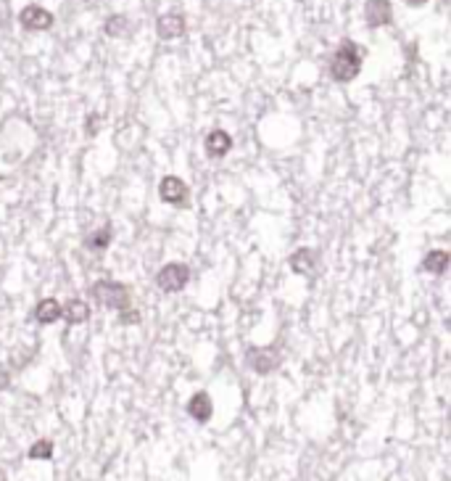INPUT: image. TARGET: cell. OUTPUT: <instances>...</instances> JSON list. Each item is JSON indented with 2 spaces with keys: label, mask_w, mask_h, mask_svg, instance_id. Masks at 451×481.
<instances>
[{
  "label": "cell",
  "mask_w": 451,
  "mask_h": 481,
  "mask_svg": "<svg viewBox=\"0 0 451 481\" xmlns=\"http://www.w3.org/2000/svg\"><path fill=\"white\" fill-rule=\"evenodd\" d=\"M449 262H451L449 251H441V249H438V251H430V254L425 257L422 267L433 275H443L446 270H449Z\"/></svg>",
  "instance_id": "13"
},
{
  "label": "cell",
  "mask_w": 451,
  "mask_h": 481,
  "mask_svg": "<svg viewBox=\"0 0 451 481\" xmlns=\"http://www.w3.org/2000/svg\"><path fill=\"white\" fill-rule=\"evenodd\" d=\"M246 360H248L251 370L267 376V373H272V370L280 365L283 355H280L277 346H262V349H248V357H246Z\"/></svg>",
  "instance_id": "4"
},
{
  "label": "cell",
  "mask_w": 451,
  "mask_h": 481,
  "mask_svg": "<svg viewBox=\"0 0 451 481\" xmlns=\"http://www.w3.org/2000/svg\"><path fill=\"white\" fill-rule=\"evenodd\" d=\"M53 458V442L48 439H40L30 447V460H50Z\"/></svg>",
  "instance_id": "17"
},
{
  "label": "cell",
  "mask_w": 451,
  "mask_h": 481,
  "mask_svg": "<svg viewBox=\"0 0 451 481\" xmlns=\"http://www.w3.org/2000/svg\"><path fill=\"white\" fill-rule=\"evenodd\" d=\"M190 280V267L183 262H172L167 267H161V273L156 275V286L164 293H177L183 291Z\"/></svg>",
  "instance_id": "3"
},
{
  "label": "cell",
  "mask_w": 451,
  "mask_h": 481,
  "mask_svg": "<svg viewBox=\"0 0 451 481\" xmlns=\"http://www.w3.org/2000/svg\"><path fill=\"white\" fill-rule=\"evenodd\" d=\"M365 64V48L356 45L354 40H343L338 45V51L333 53V61H330V77L335 82H351L359 77Z\"/></svg>",
  "instance_id": "1"
},
{
  "label": "cell",
  "mask_w": 451,
  "mask_h": 481,
  "mask_svg": "<svg viewBox=\"0 0 451 481\" xmlns=\"http://www.w3.org/2000/svg\"><path fill=\"white\" fill-rule=\"evenodd\" d=\"M93 299L103 304L106 309H117L124 312L130 309V289L124 283H114V280H98L93 286Z\"/></svg>",
  "instance_id": "2"
},
{
  "label": "cell",
  "mask_w": 451,
  "mask_h": 481,
  "mask_svg": "<svg viewBox=\"0 0 451 481\" xmlns=\"http://www.w3.org/2000/svg\"><path fill=\"white\" fill-rule=\"evenodd\" d=\"M103 30H106L108 37H127L130 30H132V21L127 16H111L103 24Z\"/></svg>",
  "instance_id": "15"
},
{
  "label": "cell",
  "mask_w": 451,
  "mask_h": 481,
  "mask_svg": "<svg viewBox=\"0 0 451 481\" xmlns=\"http://www.w3.org/2000/svg\"><path fill=\"white\" fill-rule=\"evenodd\" d=\"M19 21H21V27L30 30V32H45V30L53 27V14L45 11L43 5H27V8L19 14Z\"/></svg>",
  "instance_id": "6"
},
{
  "label": "cell",
  "mask_w": 451,
  "mask_h": 481,
  "mask_svg": "<svg viewBox=\"0 0 451 481\" xmlns=\"http://www.w3.org/2000/svg\"><path fill=\"white\" fill-rule=\"evenodd\" d=\"M185 30H187V24H185V16H180V14H164L156 21V32L161 40H177L185 34Z\"/></svg>",
  "instance_id": "8"
},
{
  "label": "cell",
  "mask_w": 451,
  "mask_h": 481,
  "mask_svg": "<svg viewBox=\"0 0 451 481\" xmlns=\"http://www.w3.org/2000/svg\"><path fill=\"white\" fill-rule=\"evenodd\" d=\"M34 317L43 323V326H50V323H56L58 317H64V307L56 302V299H43L37 309H34Z\"/></svg>",
  "instance_id": "11"
},
{
  "label": "cell",
  "mask_w": 451,
  "mask_h": 481,
  "mask_svg": "<svg viewBox=\"0 0 451 481\" xmlns=\"http://www.w3.org/2000/svg\"><path fill=\"white\" fill-rule=\"evenodd\" d=\"M187 412H190V418H193V421H198V423H209V421H211V415H214L211 396L206 394V392L193 394V396H190V402H187Z\"/></svg>",
  "instance_id": "9"
},
{
  "label": "cell",
  "mask_w": 451,
  "mask_h": 481,
  "mask_svg": "<svg viewBox=\"0 0 451 481\" xmlns=\"http://www.w3.org/2000/svg\"><path fill=\"white\" fill-rule=\"evenodd\" d=\"M111 238H114V230H111V225H103L98 233L87 236L84 246H87V249H95V251H103V249L111 243Z\"/></svg>",
  "instance_id": "16"
},
{
  "label": "cell",
  "mask_w": 451,
  "mask_h": 481,
  "mask_svg": "<svg viewBox=\"0 0 451 481\" xmlns=\"http://www.w3.org/2000/svg\"><path fill=\"white\" fill-rule=\"evenodd\" d=\"M159 196H161V201H164V204L185 206V204H187V196H190V190H187V186H185L180 177H174V175H167V177L161 180V186H159Z\"/></svg>",
  "instance_id": "5"
},
{
  "label": "cell",
  "mask_w": 451,
  "mask_h": 481,
  "mask_svg": "<svg viewBox=\"0 0 451 481\" xmlns=\"http://www.w3.org/2000/svg\"><path fill=\"white\" fill-rule=\"evenodd\" d=\"M406 3H409V5H415V8H419V5H425L428 0H406Z\"/></svg>",
  "instance_id": "19"
},
{
  "label": "cell",
  "mask_w": 451,
  "mask_h": 481,
  "mask_svg": "<svg viewBox=\"0 0 451 481\" xmlns=\"http://www.w3.org/2000/svg\"><path fill=\"white\" fill-rule=\"evenodd\" d=\"M64 315H67L69 326H77V323H84L87 317H90V304H84L82 299H71L64 309Z\"/></svg>",
  "instance_id": "14"
},
{
  "label": "cell",
  "mask_w": 451,
  "mask_h": 481,
  "mask_svg": "<svg viewBox=\"0 0 451 481\" xmlns=\"http://www.w3.org/2000/svg\"><path fill=\"white\" fill-rule=\"evenodd\" d=\"M230 148H233V137L227 135L224 130H211V133L206 135V154L211 156V159L227 156Z\"/></svg>",
  "instance_id": "10"
},
{
  "label": "cell",
  "mask_w": 451,
  "mask_h": 481,
  "mask_svg": "<svg viewBox=\"0 0 451 481\" xmlns=\"http://www.w3.org/2000/svg\"><path fill=\"white\" fill-rule=\"evenodd\" d=\"M365 19H367V27H372V30L391 24V19H393L391 0H367V5H365Z\"/></svg>",
  "instance_id": "7"
},
{
  "label": "cell",
  "mask_w": 451,
  "mask_h": 481,
  "mask_svg": "<svg viewBox=\"0 0 451 481\" xmlns=\"http://www.w3.org/2000/svg\"><path fill=\"white\" fill-rule=\"evenodd\" d=\"M140 320V315L137 312H130V309H124L122 312V323H137Z\"/></svg>",
  "instance_id": "18"
},
{
  "label": "cell",
  "mask_w": 451,
  "mask_h": 481,
  "mask_svg": "<svg viewBox=\"0 0 451 481\" xmlns=\"http://www.w3.org/2000/svg\"><path fill=\"white\" fill-rule=\"evenodd\" d=\"M314 259H317V251H314V249H299V251L290 257V270L299 275H309L314 270Z\"/></svg>",
  "instance_id": "12"
}]
</instances>
